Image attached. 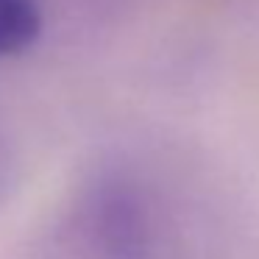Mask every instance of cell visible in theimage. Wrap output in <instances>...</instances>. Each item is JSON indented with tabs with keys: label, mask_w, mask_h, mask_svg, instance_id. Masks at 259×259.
Returning a JSON list of instances; mask_svg holds the SVG:
<instances>
[{
	"label": "cell",
	"mask_w": 259,
	"mask_h": 259,
	"mask_svg": "<svg viewBox=\"0 0 259 259\" xmlns=\"http://www.w3.org/2000/svg\"><path fill=\"white\" fill-rule=\"evenodd\" d=\"M42 31V9L36 0H0V59L28 51Z\"/></svg>",
	"instance_id": "cell-1"
},
{
	"label": "cell",
	"mask_w": 259,
	"mask_h": 259,
	"mask_svg": "<svg viewBox=\"0 0 259 259\" xmlns=\"http://www.w3.org/2000/svg\"><path fill=\"white\" fill-rule=\"evenodd\" d=\"M12 187H14V156L12 148H9L6 131L0 128V206L6 203Z\"/></svg>",
	"instance_id": "cell-2"
}]
</instances>
